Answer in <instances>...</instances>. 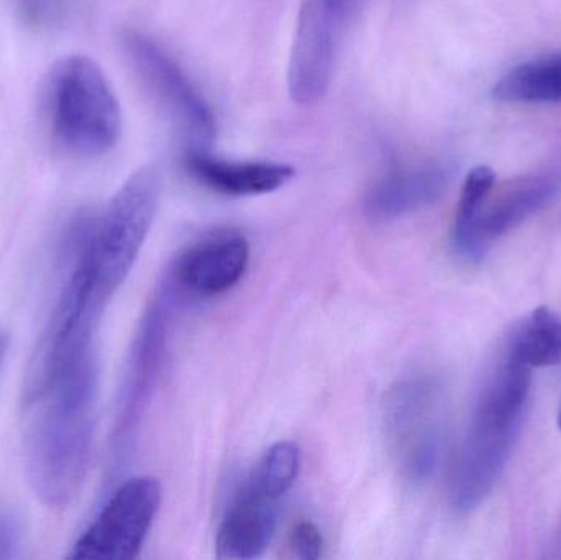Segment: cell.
Instances as JSON below:
<instances>
[{
	"instance_id": "1",
	"label": "cell",
	"mask_w": 561,
	"mask_h": 560,
	"mask_svg": "<svg viewBox=\"0 0 561 560\" xmlns=\"http://www.w3.org/2000/svg\"><path fill=\"white\" fill-rule=\"evenodd\" d=\"M99 361L95 339L39 344L25 388V466L45 505L78 495L91 459Z\"/></svg>"
},
{
	"instance_id": "2",
	"label": "cell",
	"mask_w": 561,
	"mask_h": 560,
	"mask_svg": "<svg viewBox=\"0 0 561 560\" xmlns=\"http://www.w3.org/2000/svg\"><path fill=\"white\" fill-rule=\"evenodd\" d=\"M530 387L533 368L507 345L484 378L455 457L450 502L458 513L477 510L503 476L523 427Z\"/></svg>"
},
{
	"instance_id": "3",
	"label": "cell",
	"mask_w": 561,
	"mask_h": 560,
	"mask_svg": "<svg viewBox=\"0 0 561 560\" xmlns=\"http://www.w3.org/2000/svg\"><path fill=\"white\" fill-rule=\"evenodd\" d=\"M160 201V176L151 167L135 171L98 220L85 227L71 273L89 305L104 312L137 262Z\"/></svg>"
},
{
	"instance_id": "4",
	"label": "cell",
	"mask_w": 561,
	"mask_h": 560,
	"mask_svg": "<svg viewBox=\"0 0 561 560\" xmlns=\"http://www.w3.org/2000/svg\"><path fill=\"white\" fill-rule=\"evenodd\" d=\"M45 107L53 137L69 153L102 157L121 140V105L101 66L88 56H66L53 66Z\"/></svg>"
},
{
	"instance_id": "5",
	"label": "cell",
	"mask_w": 561,
	"mask_h": 560,
	"mask_svg": "<svg viewBox=\"0 0 561 560\" xmlns=\"http://www.w3.org/2000/svg\"><path fill=\"white\" fill-rule=\"evenodd\" d=\"M496 173L478 167L468 173L455 216L454 249L461 259L477 262L501 237L523 226L559 193L553 174H533L497 190Z\"/></svg>"
},
{
	"instance_id": "6",
	"label": "cell",
	"mask_w": 561,
	"mask_h": 560,
	"mask_svg": "<svg viewBox=\"0 0 561 560\" xmlns=\"http://www.w3.org/2000/svg\"><path fill=\"white\" fill-rule=\"evenodd\" d=\"M444 414V397L432 378L401 381L386 397L389 444L399 469L412 482L427 480L440 460Z\"/></svg>"
},
{
	"instance_id": "7",
	"label": "cell",
	"mask_w": 561,
	"mask_h": 560,
	"mask_svg": "<svg viewBox=\"0 0 561 560\" xmlns=\"http://www.w3.org/2000/svg\"><path fill=\"white\" fill-rule=\"evenodd\" d=\"M161 505V485L141 476L118 487L84 535L71 559L131 560L138 558Z\"/></svg>"
},
{
	"instance_id": "8",
	"label": "cell",
	"mask_w": 561,
	"mask_h": 560,
	"mask_svg": "<svg viewBox=\"0 0 561 560\" xmlns=\"http://www.w3.org/2000/svg\"><path fill=\"white\" fill-rule=\"evenodd\" d=\"M353 2L302 0L287 71L289 94L296 104H317L329 91L343 26Z\"/></svg>"
},
{
	"instance_id": "9",
	"label": "cell",
	"mask_w": 561,
	"mask_h": 560,
	"mask_svg": "<svg viewBox=\"0 0 561 560\" xmlns=\"http://www.w3.org/2000/svg\"><path fill=\"white\" fill-rule=\"evenodd\" d=\"M124 45L158 102L193 140L194 148L206 150L216 137V115L186 72L144 33H125Z\"/></svg>"
},
{
	"instance_id": "10",
	"label": "cell",
	"mask_w": 561,
	"mask_h": 560,
	"mask_svg": "<svg viewBox=\"0 0 561 560\" xmlns=\"http://www.w3.org/2000/svg\"><path fill=\"white\" fill-rule=\"evenodd\" d=\"M167 298L153 302L135 338L115 421L114 446L118 450L127 446L137 431L157 384L167 338Z\"/></svg>"
},
{
	"instance_id": "11",
	"label": "cell",
	"mask_w": 561,
	"mask_h": 560,
	"mask_svg": "<svg viewBox=\"0 0 561 560\" xmlns=\"http://www.w3.org/2000/svg\"><path fill=\"white\" fill-rule=\"evenodd\" d=\"M284 493L250 476L249 482L227 512L217 535V558H260L272 545Z\"/></svg>"
},
{
	"instance_id": "12",
	"label": "cell",
	"mask_w": 561,
	"mask_h": 560,
	"mask_svg": "<svg viewBox=\"0 0 561 560\" xmlns=\"http://www.w3.org/2000/svg\"><path fill=\"white\" fill-rule=\"evenodd\" d=\"M250 243L240 233H219L190 247L174 263L173 285L194 298H213L232 289L245 275Z\"/></svg>"
},
{
	"instance_id": "13",
	"label": "cell",
	"mask_w": 561,
	"mask_h": 560,
	"mask_svg": "<svg viewBox=\"0 0 561 560\" xmlns=\"http://www.w3.org/2000/svg\"><path fill=\"white\" fill-rule=\"evenodd\" d=\"M187 173L214 193L245 197L278 191L293 180L296 171L275 161H233L213 157L207 150L193 148L184 158Z\"/></svg>"
},
{
	"instance_id": "14",
	"label": "cell",
	"mask_w": 561,
	"mask_h": 560,
	"mask_svg": "<svg viewBox=\"0 0 561 560\" xmlns=\"http://www.w3.org/2000/svg\"><path fill=\"white\" fill-rule=\"evenodd\" d=\"M450 171L444 164H419L392 171L365 197V213L373 220H394L434 204L447 190Z\"/></svg>"
},
{
	"instance_id": "15",
	"label": "cell",
	"mask_w": 561,
	"mask_h": 560,
	"mask_svg": "<svg viewBox=\"0 0 561 560\" xmlns=\"http://www.w3.org/2000/svg\"><path fill=\"white\" fill-rule=\"evenodd\" d=\"M493 95L507 104H559L561 52L516 66L500 79Z\"/></svg>"
},
{
	"instance_id": "16",
	"label": "cell",
	"mask_w": 561,
	"mask_h": 560,
	"mask_svg": "<svg viewBox=\"0 0 561 560\" xmlns=\"http://www.w3.org/2000/svg\"><path fill=\"white\" fill-rule=\"evenodd\" d=\"M511 348L530 368H547L561 362V318L552 309H534L516 329L510 341Z\"/></svg>"
},
{
	"instance_id": "17",
	"label": "cell",
	"mask_w": 561,
	"mask_h": 560,
	"mask_svg": "<svg viewBox=\"0 0 561 560\" xmlns=\"http://www.w3.org/2000/svg\"><path fill=\"white\" fill-rule=\"evenodd\" d=\"M290 549L294 556L302 560H316L322 555V536L313 523L300 522L294 526L290 535Z\"/></svg>"
},
{
	"instance_id": "18",
	"label": "cell",
	"mask_w": 561,
	"mask_h": 560,
	"mask_svg": "<svg viewBox=\"0 0 561 560\" xmlns=\"http://www.w3.org/2000/svg\"><path fill=\"white\" fill-rule=\"evenodd\" d=\"M20 526L15 516L0 508V560L12 559L19 548Z\"/></svg>"
},
{
	"instance_id": "19",
	"label": "cell",
	"mask_w": 561,
	"mask_h": 560,
	"mask_svg": "<svg viewBox=\"0 0 561 560\" xmlns=\"http://www.w3.org/2000/svg\"><path fill=\"white\" fill-rule=\"evenodd\" d=\"M7 348H9V334L0 329V367H2L3 358H5Z\"/></svg>"
},
{
	"instance_id": "20",
	"label": "cell",
	"mask_w": 561,
	"mask_h": 560,
	"mask_svg": "<svg viewBox=\"0 0 561 560\" xmlns=\"http://www.w3.org/2000/svg\"><path fill=\"white\" fill-rule=\"evenodd\" d=\"M559 427L561 430V410H560V413H559Z\"/></svg>"
}]
</instances>
